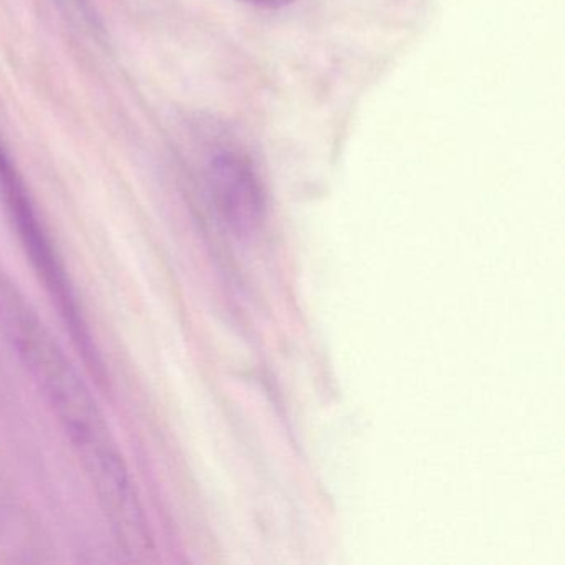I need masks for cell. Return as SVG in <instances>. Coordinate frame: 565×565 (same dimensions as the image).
Segmentation results:
<instances>
[{
  "instance_id": "obj_2",
  "label": "cell",
  "mask_w": 565,
  "mask_h": 565,
  "mask_svg": "<svg viewBox=\"0 0 565 565\" xmlns=\"http://www.w3.org/2000/svg\"><path fill=\"white\" fill-rule=\"evenodd\" d=\"M211 200L224 223L247 236L263 223L266 196L253 161L239 151L223 150L207 164Z\"/></svg>"
},
{
  "instance_id": "obj_3",
  "label": "cell",
  "mask_w": 565,
  "mask_h": 565,
  "mask_svg": "<svg viewBox=\"0 0 565 565\" xmlns=\"http://www.w3.org/2000/svg\"><path fill=\"white\" fill-rule=\"evenodd\" d=\"M237 2L259 9H280L292 4L296 0H237Z\"/></svg>"
},
{
  "instance_id": "obj_1",
  "label": "cell",
  "mask_w": 565,
  "mask_h": 565,
  "mask_svg": "<svg viewBox=\"0 0 565 565\" xmlns=\"http://www.w3.org/2000/svg\"><path fill=\"white\" fill-rule=\"evenodd\" d=\"M0 329L64 426L118 537L130 551H145L150 539L147 521L105 416L74 363L4 270H0Z\"/></svg>"
}]
</instances>
